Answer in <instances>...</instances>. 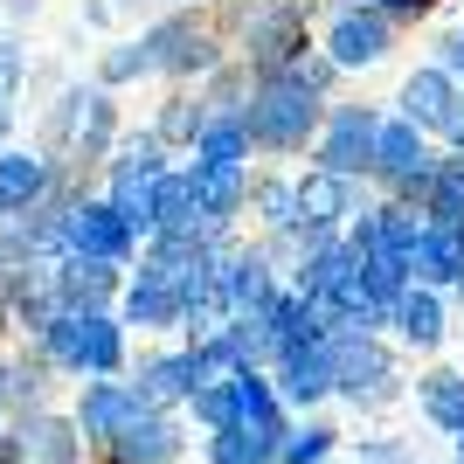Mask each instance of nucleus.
I'll return each mask as SVG.
<instances>
[{
	"label": "nucleus",
	"mask_w": 464,
	"mask_h": 464,
	"mask_svg": "<svg viewBox=\"0 0 464 464\" xmlns=\"http://www.w3.org/2000/svg\"><path fill=\"white\" fill-rule=\"evenodd\" d=\"M188 160H208V167H250V160H256L250 125H243V118H229V111H208V125L194 132Z\"/></svg>",
	"instance_id": "obj_30"
},
{
	"label": "nucleus",
	"mask_w": 464,
	"mask_h": 464,
	"mask_svg": "<svg viewBox=\"0 0 464 464\" xmlns=\"http://www.w3.org/2000/svg\"><path fill=\"white\" fill-rule=\"evenodd\" d=\"M28 347H42L63 382H118L132 368V333L118 326V312H56Z\"/></svg>",
	"instance_id": "obj_3"
},
{
	"label": "nucleus",
	"mask_w": 464,
	"mask_h": 464,
	"mask_svg": "<svg viewBox=\"0 0 464 464\" xmlns=\"http://www.w3.org/2000/svg\"><path fill=\"white\" fill-rule=\"evenodd\" d=\"M139 7L146 0H83V21L91 28H125V21H139Z\"/></svg>",
	"instance_id": "obj_38"
},
{
	"label": "nucleus",
	"mask_w": 464,
	"mask_h": 464,
	"mask_svg": "<svg viewBox=\"0 0 464 464\" xmlns=\"http://www.w3.org/2000/svg\"><path fill=\"white\" fill-rule=\"evenodd\" d=\"M312 49L340 70V77H368V70H382L395 49H402V28L388 14H374V7H353V14H333L312 28Z\"/></svg>",
	"instance_id": "obj_8"
},
{
	"label": "nucleus",
	"mask_w": 464,
	"mask_h": 464,
	"mask_svg": "<svg viewBox=\"0 0 464 464\" xmlns=\"http://www.w3.org/2000/svg\"><path fill=\"white\" fill-rule=\"evenodd\" d=\"M125 382H132L153 409H188L194 388H201V382H222V374L208 368V353L194 347V340H153V347L125 368Z\"/></svg>",
	"instance_id": "obj_9"
},
{
	"label": "nucleus",
	"mask_w": 464,
	"mask_h": 464,
	"mask_svg": "<svg viewBox=\"0 0 464 464\" xmlns=\"http://www.w3.org/2000/svg\"><path fill=\"white\" fill-rule=\"evenodd\" d=\"M49 188H56V167L35 146H0V222H21Z\"/></svg>",
	"instance_id": "obj_22"
},
{
	"label": "nucleus",
	"mask_w": 464,
	"mask_h": 464,
	"mask_svg": "<svg viewBox=\"0 0 464 464\" xmlns=\"http://www.w3.org/2000/svg\"><path fill=\"white\" fill-rule=\"evenodd\" d=\"M42 7H49V0H0V14H7V21H35Z\"/></svg>",
	"instance_id": "obj_40"
},
{
	"label": "nucleus",
	"mask_w": 464,
	"mask_h": 464,
	"mask_svg": "<svg viewBox=\"0 0 464 464\" xmlns=\"http://www.w3.org/2000/svg\"><path fill=\"white\" fill-rule=\"evenodd\" d=\"M437 146H444V153H464V97H458V111H450V125H444Z\"/></svg>",
	"instance_id": "obj_39"
},
{
	"label": "nucleus",
	"mask_w": 464,
	"mask_h": 464,
	"mask_svg": "<svg viewBox=\"0 0 464 464\" xmlns=\"http://www.w3.org/2000/svg\"><path fill=\"white\" fill-rule=\"evenodd\" d=\"M458 271H464V236L430 229V222H423V236L409 243V285H423V291H450V285H458Z\"/></svg>",
	"instance_id": "obj_24"
},
{
	"label": "nucleus",
	"mask_w": 464,
	"mask_h": 464,
	"mask_svg": "<svg viewBox=\"0 0 464 464\" xmlns=\"http://www.w3.org/2000/svg\"><path fill=\"white\" fill-rule=\"evenodd\" d=\"M201 464H271V444H256L250 430H208L201 437Z\"/></svg>",
	"instance_id": "obj_33"
},
{
	"label": "nucleus",
	"mask_w": 464,
	"mask_h": 464,
	"mask_svg": "<svg viewBox=\"0 0 464 464\" xmlns=\"http://www.w3.org/2000/svg\"><path fill=\"white\" fill-rule=\"evenodd\" d=\"M458 97H464V91L423 56L416 70H402V83H395V97H388L382 111H388V118H402V125H416V132L437 146V139H444V125H450V111H458Z\"/></svg>",
	"instance_id": "obj_13"
},
{
	"label": "nucleus",
	"mask_w": 464,
	"mask_h": 464,
	"mask_svg": "<svg viewBox=\"0 0 464 464\" xmlns=\"http://www.w3.org/2000/svg\"><path fill=\"white\" fill-rule=\"evenodd\" d=\"M0 146H14V104H0Z\"/></svg>",
	"instance_id": "obj_41"
},
{
	"label": "nucleus",
	"mask_w": 464,
	"mask_h": 464,
	"mask_svg": "<svg viewBox=\"0 0 464 464\" xmlns=\"http://www.w3.org/2000/svg\"><path fill=\"white\" fill-rule=\"evenodd\" d=\"M388 340H395V353H416V361H437V353L450 347V298L444 291H423V285H409L402 298H395V312H388Z\"/></svg>",
	"instance_id": "obj_15"
},
{
	"label": "nucleus",
	"mask_w": 464,
	"mask_h": 464,
	"mask_svg": "<svg viewBox=\"0 0 464 464\" xmlns=\"http://www.w3.org/2000/svg\"><path fill=\"white\" fill-rule=\"evenodd\" d=\"M35 77V63H28V42L21 35H0V104H14Z\"/></svg>",
	"instance_id": "obj_34"
},
{
	"label": "nucleus",
	"mask_w": 464,
	"mask_h": 464,
	"mask_svg": "<svg viewBox=\"0 0 464 464\" xmlns=\"http://www.w3.org/2000/svg\"><path fill=\"white\" fill-rule=\"evenodd\" d=\"M340 444H347V437H340L326 416H291L285 437H277V450H271V464H333Z\"/></svg>",
	"instance_id": "obj_28"
},
{
	"label": "nucleus",
	"mask_w": 464,
	"mask_h": 464,
	"mask_svg": "<svg viewBox=\"0 0 464 464\" xmlns=\"http://www.w3.org/2000/svg\"><path fill=\"white\" fill-rule=\"evenodd\" d=\"M139 409H146V395H139L132 382H125V374H118V382H77V402L63 409V416H70V423H77V437H83V450H104L118 437V430L132 423Z\"/></svg>",
	"instance_id": "obj_16"
},
{
	"label": "nucleus",
	"mask_w": 464,
	"mask_h": 464,
	"mask_svg": "<svg viewBox=\"0 0 464 464\" xmlns=\"http://www.w3.org/2000/svg\"><path fill=\"white\" fill-rule=\"evenodd\" d=\"M63 256H97V264L132 271L139 264V229L91 188V194H77V201L63 208Z\"/></svg>",
	"instance_id": "obj_10"
},
{
	"label": "nucleus",
	"mask_w": 464,
	"mask_h": 464,
	"mask_svg": "<svg viewBox=\"0 0 464 464\" xmlns=\"http://www.w3.org/2000/svg\"><path fill=\"white\" fill-rule=\"evenodd\" d=\"M56 382L63 374L42 361V347L21 340L14 353H0V409L7 416H35V409H56Z\"/></svg>",
	"instance_id": "obj_19"
},
{
	"label": "nucleus",
	"mask_w": 464,
	"mask_h": 464,
	"mask_svg": "<svg viewBox=\"0 0 464 464\" xmlns=\"http://www.w3.org/2000/svg\"><path fill=\"white\" fill-rule=\"evenodd\" d=\"M0 423H7V409H0Z\"/></svg>",
	"instance_id": "obj_45"
},
{
	"label": "nucleus",
	"mask_w": 464,
	"mask_h": 464,
	"mask_svg": "<svg viewBox=\"0 0 464 464\" xmlns=\"http://www.w3.org/2000/svg\"><path fill=\"white\" fill-rule=\"evenodd\" d=\"M139 49H146V77H160L167 91H194L208 70L229 63V42L208 21V7H160L139 28Z\"/></svg>",
	"instance_id": "obj_2"
},
{
	"label": "nucleus",
	"mask_w": 464,
	"mask_h": 464,
	"mask_svg": "<svg viewBox=\"0 0 464 464\" xmlns=\"http://www.w3.org/2000/svg\"><path fill=\"white\" fill-rule=\"evenodd\" d=\"M444 298H450V305H464V271H458V285H450V291H444Z\"/></svg>",
	"instance_id": "obj_42"
},
{
	"label": "nucleus",
	"mask_w": 464,
	"mask_h": 464,
	"mask_svg": "<svg viewBox=\"0 0 464 464\" xmlns=\"http://www.w3.org/2000/svg\"><path fill=\"white\" fill-rule=\"evenodd\" d=\"M319 118H326V97L305 91L291 70H271V77L250 83V104H243V125H250V146L264 160H298L312 153L319 139Z\"/></svg>",
	"instance_id": "obj_5"
},
{
	"label": "nucleus",
	"mask_w": 464,
	"mask_h": 464,
	"mask_svg": "<svg viewBox=\"0 0 464 464\" xmlns=\"http://www.w3.org/2000/svg\"><path fill=\"white\" fill-rule=\"evenodd\" d=\"M125 271L118 264H97V256H56V305L63 312H111Z\"/></svg>",
	"instance_id": "obj_21"
},
{
	"label": "nucleus",
	"mask_w": 464,
	"mask_h": 464,
	"mask_svg": "<svg viewBox=\"0 0 464 464\" xmlns=\"http://www.w3.org/2000/svg\"><path fill=\"white\" fill-rule=\"evenodd\" d=\"M91 464H188V416L146 402Z\"/></svg>",
	"instance_id": "obj_11"
},
{
	"label": "nucleus",
	"mask_w": 464,
	"mask_h": 464,
	"mask_svg": "<svg viewBox=\"0 0 464 464\" xmlns=\"http://www.w3.org/2000/svg\"><path fill=\"white\" fill-rule=\"evenodd\" d=\"M416 416L430 430H444L450 444L464 437V368H430L416 374Z\"/></svg>",
	"instance_id": "obj_25"
},
{
	"label": "nucleus",
	"mask_w": 464,
	"mask_h": 464,
	"mask_svg": "<svg viewBox=\"0 0 464 464\" xmlns=\"http://www.w3.org/2000/svg\"><path fill=\"white\" fill-rule=\"evenodd\" d=\"M326 368H333V402H347L353 416H382L409 395L402 353L388 333H326Z\"/></svg>",
	"instance_id": "obj_4"
},
{
	"label": "nucleus",
	"mask_w": 464,
	"mask_h": 464,
	"mask_svg": "<svg viewBox=\"0 0 464 464\" xmlns=\"http://www.w3.org/2000/svg\"><path fill=\"white\" fill-rule=\"evenodd\" d=\"M347 277H353V250H347V236H319V243H312V250L285 271V285L298 291V298H312V305H326V298L347 285Z\"/></svg>",
	"instance_id": "obj_23"
},
{
	"label": "nucleus",
	"mask_w": 464,
	"mask_h": 464,
	"mask_svg": "<svg viewBox=\"0 0 464 464\" xmlns=\"http://www.w3.org/2000/svg\"><path fill=\"white\" fill-rule=\"evenodd\" d=\"M430 174H437V146H430L416 125L382 111V132H374V167H368V188L402 201V208H423L430 194Z\"/></svg>",
	"instance_id": "obj_7"
},
{
	"label": "nucleus",
	"mask_w": 464,
	"mask_h": 464,
	"mask_svg": "<svg viewBox=\"0 0 464 464\" xmlns=\"http://www.w3.org/2000/svg\"><path fill=\"white\" fill-rule=\"evenodd\" d=\"M430 63H437V70L464 91V21H444V28L430 35Z\"/></svg>",
	"instance_id": "obj_35"
},
{
	"label": "nucleus",
	"mask_w": 464,
	"mask_h": 464,
	"mask_svg": "<svg viewBox=\"0 0 464 464\" xmlns=\"http://www.w3.org/2000/svg\"><path fill=\"white\" fill-rule=\"evenodd\" d=\"M353 458L361 464H416V450L402 437H353Z\"/></svg>",
	"instance_id": "obj_37"
},
{
	"label": "nucleus",
	"mask_w": 464,
	"mask_h": 464,
	"mask_svg": "<svg viewBox=\"0 0 464 464\" xmlns=\"http://www.w3.org/2000/svg\"><path fill=\"white\" fill-rule=\"evenodd\" d=\"M250 236H285L298 229V167H250V208H243Z\"/></svg>",
	"instance_id": "obj_20"
},
{
	"label": "nucleus",
	"mask_w": 464,
	"mask_h": 464,
	"mask_svg": "<svg viewBox=\"0 0 464 464\" xmlns=\"http://www.w3.org/2000/svg\"><path fill=\"white\" fill-rule=\"evenodd\" d=\"M374 201V188H361V180H340V174H319V167H298V229H305V243H319V236H340L353 222V215Z\"/></svg>",
	"instance_id": "obj_14"
},
{
	"label": "nucleus",
	"mask_w": 464,
	"mask_h": 464,
	"mask_svg": "<svg viewBox=\"0 0 464 464\" xmlns=\"http://www.w3.org/2000/svg\"><path fill=\"white\" fill-rule=\"evenodd\" d=\"M118 326L139 333V340H180V326H188V312H180V291L167 285V277H153L146 264H132L125 271V291H118Z\"/></svg>",
	"instance_id": "obj_12"
},
{
	"label": "nucleus",
	"mask_w": 464,
	"mask_h": 464,
	"mask_svg": "<svg viewBox=\"0 0 464 464\" xmlns=\"http://www.w3.org/2000/svg\"><path fill=\"white\" fill-rule=\"evenodd\" d=\"M201 125H208V104H201V91H167V97L153 104V125H146V132H153L167 153H188Z\"/></svg>",
	"instance_id": "obj_31"
},
{
	"label": "nucleus",
	"mask_w": 464,
	"mask_h": 464,
	"mask_svg": "<svg viewBox=\"0 0 464 464\" xmlns=\"http://www.w3.org/2000/svg\"><path fill=\"white\" fill-rule=\"evenodd\" d=\"M201 215H194V188L180 167H167V174L153 180V201H146V236H188Z\"/></svg>",
	"instance_id": "obj_29"
},
{
	"label": "nucleus",
	"mask_w": 464,
	"mask_h": 464,
	"mask_svg": "<svg viewBox=\"0 0 464 464\" xmlns=\"http://www.w3.org/2000/svg\"><path fill=\"white\" fill-rule=\"evenodd\" d=\"M450 464H464V437H458V444H450Z\"/></svg>",
	"instance_id": "obj_44"
},
{
	"label": "nucleus",
	"mask_w": 464,
	"mask_h": 464,
	"mask_svg": "<svg viewBox=\"0 0 464 464\" xmlns=\"http://www.w3.org/2000/svg\"><path fill=\"white\" fill-rule=\"evenodd\" d=\"M146 77V49H139V35H118V42H104L97 49V63H91V83L97 91H125V83H139Z\"/></svg>",
	"instance_id": "obj_32"
},
{
	"label": "nucleus",
	"mask_w": 464,
	"mask_h": 464,
	"mask_svg": "<svg viewBox=\"0 0 464 464\" xmlns=\"http://www.w3.org/2000/svg\"><path fill=\"white\" fill-rule=\"evenodd\" d=\"M180 174L194 188V215L215 229H243L250 208V167H208V160H180Z\"/></svg>",
	"instance_id": "obj_18"
},
{
	"label": "nucleus",
	"mask_w": 464,
	"mask_h": 464,
	"mask_svg": "<svg viewBox=\"0 0 464 464\" xmlns=\"http://www.w3.org/2000/svg\"><path fill=\"white\" fill-rule=\"evenodd\" d=\"M285 70H291V77H298V83H305V91H319V97H326V104H333V91H340V70H333V63L319 56V49H305V56H291Z\"/></svg>",
	"instance_id": "obj_36"
},
{
	"label": "nucleus",
	"mask_w": 464,
	"mask_h": 464,
	"mask_svg": "<svg viewBox=\"0 0 464 464\" xmlns=\"http://www.w3.org/2000/svg\"><path fill=\"white\" fill-rule=\"evenodd\" d=\"M264 326H271V347H277V353H285V347H319V340H326L319 305H312V298H298L291 285L264 305ZM277 353H271V361H277Z\"/></svg>",
	"instance_id": "obj_26"
},
{
	"label": "nucleus",
	"mask_w": 464,
	"mask_h": 464,
	"mask_svg": "<svg viewBox=\"0 0 464 464\" xmlns=\"http://www.w3.org/2000/svg\"><path fill=\"white\" fill-rule=\"evenodd\" d=\"M374 132H382V104H368V97H333L326 118H319V139H312L305 167L340 174V180H361V188H368Z\"/></svg>",
	"instance_id": "obj_6"
},
{
	"label": "nucleus",
	"mask_w": 464,
	"mask_h": 464,
	"mask_svg": "<svg viewBox=\"0 0 464 464\" xmlns=\"http://www.w3.org/2000/svg\"><path fill=\"white\" fill-rule=\"evenodd\" d=\"M416 215H423L430 229L464 236V153H444V146H437V174H430V194H423Z\"/></svg>",
	"instance_id": "obj_27"
},
{
	"label": "nucleus",
	"mask_w": 464,
	"mask_h": 464,
	"mask_svg": "<svg viewBox=\"0 0 464 464\" xmlns=\"http://www.w3.org/2000/svg\"><path fill=\"white\" fill-rule=\"evenodd\" d=\"M118 132H125V111H118L111 91L97 83H63L49 104H42V125H35V153L49 167H70V174H91L111 160Z\"/></svg>",
	"instance_id": "obj_1"
},
{
	"label": "nucleus",
	"mask_w": 464,
	"mask_h": 464,
	"mask_svg": "<svg viewBox=\"0 0 464 464\" xmlns=\"http://www.w3.org/2000/svg\"><path fill=\"white\" fill-rule=\"evenodd\" d=\"M160 7H208V0H160Z\"/></svg>",
	"instance_id": "obj_43"
},
{
	"label": "nucleus",
	"mask_w": 464,
	"mask_h": 464,
	"mask_svg": "<svg viewBox=\"0 0 464 464\" xmlns=\"http://www.w3.org/2000/svg\"><path fill=\"white\" fill-rule=\"evenodd\" d=\"M271 388H277V402L291 409V416H319V409L333 402V368H326V340L319 347H285L271 361Z\"/></svg>",
	"instance_id": "obj_17"
}]
</instances>
